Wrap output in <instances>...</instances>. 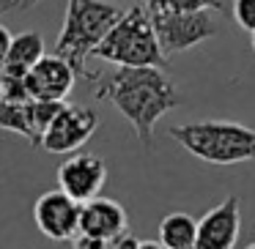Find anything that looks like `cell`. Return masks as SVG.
<instances>
[{"instance_id": "obj_1", "label": "cell", "mask_w": 255, "mask_h": 249, "mask_svg": "<svg viewBox=\"0 0 255 249\" xmlns=\"http://www.w3.org/2000/svg\"><path fill=\"white\" fill-rule=\"evenodd\" d=\"M94 96L99 101H110L129 123H132L137 140L151 148L154 145V126L162 115L181 107V93L176 85L167 80L162 69L140 66L127 69L118 66L110 74H96L94 77Z\"/></svg>"}, {"instance_id": "obj_2", "label": "cell", "mask_w": 255, "mask_h": 249, "mask_svg": "<svg viewBox=\"0 0 255 249\" xmlns=\"http://www.w3.org/2000/svg\"><path fill=\"white\" fill-rule=\"evenodd\" d=\"M121 17L124 8L110 0H69L52 55L63 58L80 77L94 83L96 74L85 69V61L96 52V47L105 41V36Z\"/></svg>"}, {"instance_id": "obj_3", "label": "cell", "mask_w": 255, "mask_h": 249, "mask_svg": "<svg viewBox=\"0 0 255 249\" xmlns=\"http://www.w3.org/2000/svg\"><path fill=\"white\" fill-rule=\"evenodd\" d=\"M94 55L99 61L116 63V66H127V69H140V66L162 69V66H167V55L159 47L151 11L143 3L124 11V17L113 25V30L96 47Z\"/></svg>"}, {"instance_id": "obj_4", "label": "cell", "mask_w": 255, "mask_h": 249, "mask_svg": "<svg viewBox=\"0 0 255 249\" xmlns=\"http://www.w3.org/2000/svg\"><path fill=\"white\" fill-rule=\"evenodd\" d=\"M170 137L209 165H239L255 159V129L231 121H198L170 126Z\"/></svg>"}, {"instance_id": "obj_5", "label": "cell", "mask_w": 255, "mask_h": 249, "mask_svg": "<svg viewBox=\"0 0 255 249\" xmlns=\"http://www.w3.org/2000/svg\"><path fill=\"white\" fill-rule=\"evenodd\" d=\"M148 11L154 19L159 47L167 58L187 52L192 47L203 44L206 39L217 36L211 11H156V8H148Z\"/></svg>"}, {"instance_id": "obj_6", "label": "cell", "mask_w": 255, "mask_h": 249, "mask_svg": "<svg viewBox=\"0 0 255 249\" xmlns=\"http://www.w3.org/2000/svg\"><path fill=\"white\" fill-rule=\"evenodd\" d=\"M99 129V115L88 107L63 104L41 137V148L50 154H74Z\"/></svg>"}, {"instance_id": "obj_7", "label": "cell", "mask_w": 255, "mask_h": 249, "mask_svg": "<svg viewBox=\"0 0 255 249\" xmlns=\"http://www.w3.org/2000/svg\"><path fill=\"white\" fill-rule=\"evenodd\" d=\"M80 211L83 203H77L61 189H52L36 200L33 219L50 241H74V236L80 233Z\"/></svg>"}, {"instance_id": "obj_8", "label": "cell", "mask_w": 255, "mask_h": 249, "mask_svg": "<svg viewBox=\"0 0 255 249\" xmlns=\"http://www.w3.org/2000/svg\"><path fill=\"white\" fill-rule=\"evenodd\" d=\"M107 181V165L96 154H74L58 167V189L74 197L77 203L99 197Z\"/></svg>"}, {"instance_id": "obj_9", "label": "cell", "mask_w": 255, "mask_h": 249, "mask_svg": "<svg viewBox=\"0 0 255 249\" xmlns=\"http://www.w3.org/2000/svg\"><path fill=\"white\" fill-rule=\"evenodd\" d=\"M239 233H242V203L239 197H225L198 222L195 249H233Z\"/></svg>"}, {"instance_id": "obj_10", "label": "cell", "mask_w": 255, "mask_h": 249, "mask_svg": "<svg viewBox=\"0 0 255 249\" xmlns=\"http://www.w3.org/2000/svg\"><path fill=\"white\" fill-rule=\"evenodd\" d=\"M74 80H77V72L58 55H44L25 74L30 99L39 101H66V96L74 88Z\"/></svg>"}, {"instance_id": "obj_11", "label": "cell", "mask_w": 255, "mask_h": 249, "mask_svg": "<svg viewBox=\"0 0 255 249\" xmlns=\"http://www.w3.org/2000/svg\"><path fill=\"white\" fill-rule=\"evenodd\" d=\"M80 233L113 244L116 238L127 236V211L121 203L110 197L88 200V203H83V211H80Z\"/></svg>"}, {"instance_id": "obj_12", "label": "cell", "mask_w": 255, "mask_h": 249, "mask_svg": "<svg viewBox=\"0 0 255 249\" xmlns=\"http://www.w3.org/2000/svg\"><path fill=\"white\" fill-rule=\"evenodd\" d=\"M44 58V39L36 30H25V33L14 36L11 39V50H8L6 66L0 74H8V77H25L36 63Z\"/></svg>"}, {"instance_id": "obj_13", "label": "cell", "mask_w": 255, "mask_h": 249, "mask_svg": "<svg viewBox=\"0 0 255 249\" xmlns=\"http://www.w3.org/2000/svg\"><path fill=\"white\" fill-rule=\"evenodd\" d=\"M0 129L19 134L30 145L41 148V134L36 129V118H33V99L30 101H0Z\"/></svg>"}, {"instance_id": "obj_14", "label": "cell", "mask_w": 255, "mask_h": 249, "mask_svg": "<svg viewBox=\"0 0 255 249\" xmlns=\"http://www.w3.org/2000/svg\"><path fill=\"white\" fill-rule=\"evenodd\" d=\"M198 238V222L184 211L167 214L159 222V244L165 249H195Z\"/></svg>"}, {"instance_id": "obj_15", "label": "cell", "mask_w": 255, "mask_h": 249, "mask_svg": "<svg viewBox=\"0 0 255 249\" xmlns=\"http://www.w3.org/2000/svg\"><path fill=\"white\" fill-rule=\"evenodd\" d=\"M156 11H225L222 0H154Z\"/></svg>"}, {"instance_id": "obj_16", "label": "cell", "mask_w": 255, "mask_h": 249, "mask_svg": "<svg viewBox=\"0 0 255 249\" xmlns=\"http://www.w3.org/2000/svg\"><path fill=\"white\" fill-rule=\"evenodd\" d=\"M233 19L242 30H250L255 33V0H233V8H231Z\"/></svg>"}, {"instance_id": "obj_17", "label": "cell", "mask_w": 255, "mask_h": 249, "mask_svg": "<svg viewBox=\"0 0 255 249\" xmlns=\"http://www.w3.org/2000/svg\"><path fill=\"white\" fill-rule=\"evenodd\" d=\"M39 0H0V17L8 11H30Z\"/></svg>"}, {"instance_id": "obj_18", "label": "cell", "mask_w": 255, "mask_h": 249, "mask_svg": "<svg viewBox=\"0 0 255 249\" xmlns=\"http://www.w3.org/2000/svg\"><path fill=\"white\" fill-rule=\"evenodd\" d=\"M74 249H110V244L102 241V238H91V236L77 233L74 236Z\"/></svg>"}, {"instance_id": "obj_19", "label": "cell", "mask_w": 255, "mask_h": 249, "mask_svg": "<svg viewBox=\"0 0 255 249\" xmlns=\"http://www.w3.org/2000/svg\"><path fill=\"white\" fill-rule=\"evenodd\" d=\"M11 39H14V36L8 33V28H3V25H0V72H3V66H6L8 50H11Z\"/></svg>"}, {"instance_id": "obj_20", "label": "cell", "mask_w": 255, "mask_h": 249, "mask_svg": "<svg viewBox=\"0 0 255 249\" xmlns=\"http://www.w3.org/2000/svg\"><path fill=\"white\" fill-rule=\"evenodd\" d=\"M137 238L134 236H121V238H116V241L110 244V249H137Z\"/></svg>"}, {"instance_id": "obj_21", "label": "cell", "mask_w": 255, "mask_h": 249, "mask_svg": "<svg viewBox=\"0 0 255 249\" xmlns=\"http://www.w3.org/2000/svg\"><path fill=\"white\" fill-rule=\"evenodd\" d=\"M137 249H165V247H162L159 241H140Z\"/></svg>"}, {"instance_id": "obj_22", "label": "cell", "mask_w": 255, "mask_h": 249, "mask_svg": "<svg viewBox=\"0 0 255 249\" xmlns=\"http://www.w3.org/2000/svg\"><path fill=\"white\" fill-rule=\"evenodd\" d=\"M140 3H143V6H148V8L154 6V0H140Z\"/></svg>"}, {"instance_id": "obj_23", "label": "cell", "mask_w": 255, "mask_h": 249, "mask_svg": "<svg viewBox=\"0 0 255 249\" xmlns=\"http://www.w3.org/2000/svg\"><path fill=\"white\" fill-rule=\"evenodd\" d=\"M250 36H253V50H255V33H250Z\"/></svg>"}, {"instance_id": "obj_24", "label": "cell", "mask_w": 255, "mask_h": 249, "mask_svg": "<svg viewBox=\"0 0 255 249\" xmlns=\"http://www.w3.org/2000/svg\"><path fill=\"white\" fill-rule=\"evenodd\" d=\"M247 249H255V244H250V247H247Z\"/></svg>"}]
</instances>
